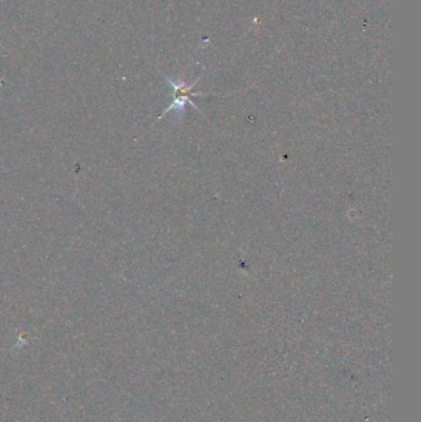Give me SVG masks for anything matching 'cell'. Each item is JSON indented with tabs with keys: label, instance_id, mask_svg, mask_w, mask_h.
Masks as SVG:
<instances>
[{
	"label": "cell",
	"instance_id": "6da1fadb",
	"mask_svg": "<svg viewBox=\"0 0 421 422\" xmlns=\"http://www.w3.org/2000/svg\"><path fill=\"white\" fill-rule=\"evenodd\" d=\"M165 80L171 84L173 91H175V100H173V103H172L170 107L165 109V112L162 114V116H165V114H168V112H171V110L182 112V110L184 109V107H186L187 103H191L193 107H197L194 105V103L192 102L191 96H202V93H192L193 86H195V83H197L199 80H195L191 86H187L184 82L177 83V82H173V80H170L168 77H165ZM162 116H161V118H162Z\"/></svg>",
	"mask_w": 421,
	"mask_h": 422
}]
</instances>
